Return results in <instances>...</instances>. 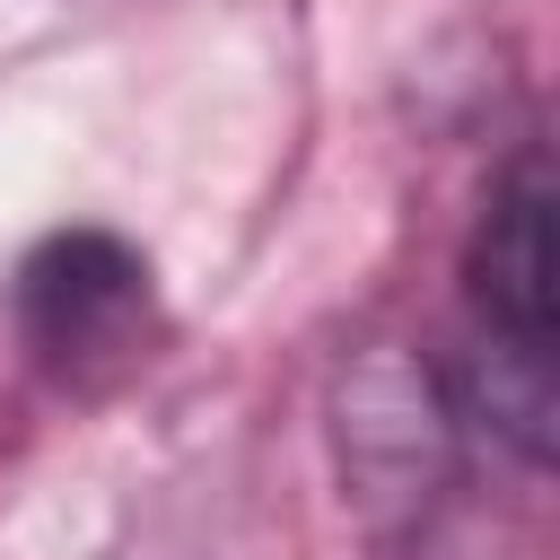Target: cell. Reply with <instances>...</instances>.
<instances>
[{
  "mask_svg": "<svg viewBox=\"0 0 560 560\" xmlns=\"http://www.w3.org/2000/svg\"><path fill=\"white\" fill-rule=\"evenodd\" d=\"M464 306H472V376L455 420L542 464L551 455V166L542 149H525L490 184L464 245Z\"/></svg>",
  "mask_w": 560,
  "mask_h": 560,
  "instance_id": "6da1fadb",
  "label": "cell"
},
{
  "mask_svg": "<svg viewBox=\"0 0 560 560\" xmlns=\"http://www.w3.org/2000/svg\"><path fill=\"white\" fill-rule=\"evenodd\" d=\"M9 315H18L26 350L61 376L122 368L149 332V262L105 228H61L18 262Z\"/></svg>",
  "mask_w": 560,
  "mask_h": 560,
  "instance_id": "7a4b0ae2",
  "label": "cell"
}]
</instances>
